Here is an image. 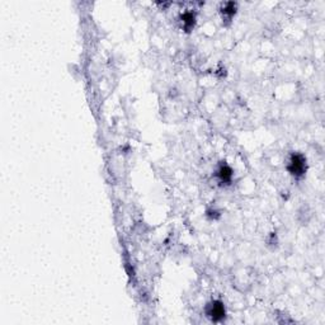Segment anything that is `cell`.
<instances>
[{
    "mask_svg": "<svg viewBox=\"0 0 325 325\" xmlns=\"http://www.w3.org/2000/svg\"><path fill=\"white\" fill-rule=\"evenodd\" d=\"M287 172L295 179H301L307 172V160L301 153H292L287 162Z\"/></svg>",
    "mask_w": 325,
    "mask_h": 325,
    "instance_id": "6da1fadb",
    "label": "cell"
},
{
    "mask_svg": "<svg viewBox=\"0 0 325 325\" xmlns=\"http://www.w3.org/2000/svg\"><path fill=\"white\" fill-rule=\"evenodd\" d=\"M206 316L210 319L211 322L214 323H220L223 322L225 316H226V309H225V305L221 303L220 300H212L210 303L206 305Z\"/></svg>",
    "mask_w": 325,
    "mask_h": 325,
    "instance_id": "7a4b0ae2",
    "label": "cell"
},
{
    "mask_svg": "<svg viewBox=\"0 0 325 325\" xmlns=\"http://www.w3.org/2000/svg\"><path fill=\"white\" fill-rule=\"evenodd\" d=\"M215 176H216L217 181H219V183H220L221 185H229L230 183L233 182L234 170L229 164L223 162L216 169V174H215Z\"/></svg>",
    "mask_w": 325,
    "mask_h": 325,
    "instance_id": "3957f363",
    "label": "cell"
},
{
    "mask_svg": "<svg viewBox=\"0 0 325 325\" xmlns=\"http://www.w3.org/2000/svg\"><path fill=\"white\" fill-rule=\"evenodd\" d=\"M179 20L182 23V28L185 32H191L196 26V13L192 10H185L179 16Z\"/></svg>",
    "mask_w": 325,
    "mask_h": 325,
    "instance_id": "277c9868",
    "label": "cell"
},
{
    "mask_svg": "<svg viewBox=\"0 0 325 325\" xmlns=\"http://www.w3.org/2000/svg\"><path fill=\"white\" fill-rule=\"evenodd\" d=\"M236 10H238V4L234 1H227V3L223 4V7H221L223 18L230 20L236 14Z\"/></svg>",
    "mask_w": 325,
    "mask_h": 325,
    "instance_id": "5b68a950",
    "label": "cell"
},
{
    "mask_svg": "<svg viewBox=\"0 0 325 325\" xmlns=\"http://www.w3.org/2000/svg\"><path fill=\"white\" fill-rule=\"evenodd\" d=\"M216 214H219V212H217V211H215V210H208L207 211V216H211V220H216L217 217H219V215H216Z\"/></svg>",
    "mask_w": 325,
    "mask_h": 325,
    "instance_id": "8992f818",
    "label": "cell"
}]
</instances>
